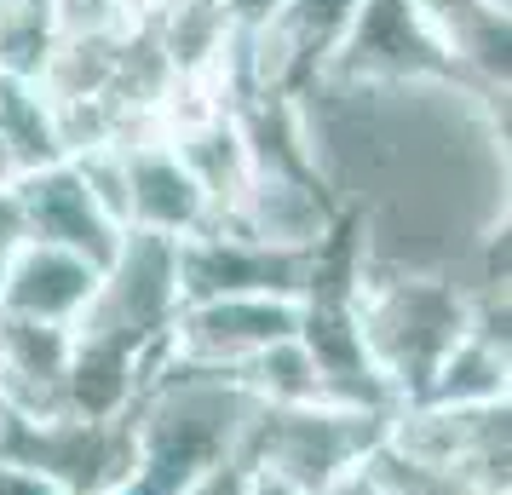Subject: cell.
<instances>
[{
	"mask_svg": "<svg viewBox=\"0 0 512 495\" xmlns=\"http://www.w3.org/2000/svg\"><path fill=\"white\" fill-rule=\"evenodd\" d=\"M259 403L248 386L219 369L173 363L127 415V472L110 495H185L219 461H231Z\"/></svg>",
	"mask_w": 512,
	"mask_h": 495,
	"instance_id": "obj_1",
	"label": "cell"
},
{
	"mask_svg": "<svg viewBox=\"0 0 512 495\" xmlns=\"http://www.w3.org/2000/svg\"><path fill=\"white\" fill-rule=\"evenodd\" d=\"M346 306L357 317L374 380L392 403H415L438 357L472 329V300L449 277H403V271H363L351 265Z\"/></svg>",
	"mask_w": 512,
	"mask_h": 495,
	"instance_id": "obj_2",
	"label": "cell"
},
{
	"mask_svg": "<svg viewBox=\"0 0 512 495\" xmlns=\"http://www.w3.org/2000/svg\"><path fill=\"white\" fill-rule=\"evenodd\" d=\"M386 415L351 409V403H300V409H254V421L236 444V461L265 472L300 495H323L346 472L363 467V455L380 444Z\"/></svg>",
	"mask_w": 512,
	"mask_h": 495,
	"instance_id": "obj_3",
	"label": "cell"
},
{
	"mask_svg": "<svg viewBox=\"0 0 512 495\" xmlns=\"http://www.w3.org/2000/svg\"><path fill=\"white\" fill-rule=\"evenodd\" d=\"M185 306L179 288V242L144 231H121V248L98 271V294L87 317L75 323V340H98L116 352L150 357L167 346V329Z\"/></svg>",
	"mask_w": 512,
	"mask_h": 495,
	"instance_id": "obj_4",
	"label": "cell"
},
{
	"mask_svg": "<svg viewBox=\"0 0 512 495\" xmlns=\"http://www.w3.org/2000/svg\"><path fill=\"white\" fill-rule=\"evenodd\" d=\"M305 300L294 294H213V300H185L173 329H167V357L190 369H219L242 375L259 352L300 334Z\"/></svg>",
	"mask_w": 512,
	"mask_h": 495,
	"instance_id": "obj_5",
	"label": "cell"
},
{
	"mask_svg": "<svg viewBox=\"0 0 512 495\" xmlns=\"http://www.w3.org/2000/svg\"><path fill=\"white\" fill-rule=\"evenodd\" d=\"M121 156V231L167 236V242H190L219 225V208L202 190V179L185 167L167 133H127L116 144Z\"/></svg>",
	"mask_w": 512,
	"mask_h": 495,
	"instance_id": "obj_6",
	"label": "cell"
},
{
	"mask_svg": "<svg viewBox=\"0 0 512 495\" xmlns=\"http://www.w3.org/2000/svg\"><path fill=\"white\" fill-rule=\"evenodd\" d=\"M225 231L248 236L271 254H294L311 260L340 236L346 213L334 208V196L323 190L317 173H282V167H254L242 196L231 202V213L219 219Z\"/></svg>",
	"mask_w": 512,
	"mask_h": 495,
	"instance_id": "obj_7",
	"label": "cell"
},
{
	"mask_svg": "<svg viewBox=\"0 0 512 495\" xmlns=\"http://www.w3.org/2000/svg\"><path fill=\"white\" fill-rule=\"evenodd\" d=\"M311 260L271 254L248 236L213 225V231L179 242V288H185V300H213V294H294V300H305Z\"/></svg>",
	"mask_w": 512,
	"mask_h": 495,
	"instance_id": "obj_8",
	"label": "cell"
},
{
	"mask_svg": "<svg viewBox=\"0 0 512 495\" xmlns=\"http://www.w3.org/2000/svg\"><path fill=\"white\" fill-rule=\"evenodd\" d=\"M12 196L24 208L29 242L70 248V254H81L93 265H110V254L121 248V225L98 208V196L75 173V162H52V167L24 173V179H12Z\"/></svg>",
	"mask_w": 512,
	"mask_h": 495,
	"instance_id": "obj_9",
	"label": "cell"
},
{
	"mask_svg": "<svg viewBox=\"0 0 512 495\" xmlns=\"http://www.w3.org/2000/svg\"><path fill=\"white\" fill-rule=\"evenodd\" d=\"M98 271L104 265L81 260L70 248L52 242H24L12 265L0 271V317L18 323H52V329H75L98 294Z\"/></svg>",
	"mask_w": 512,
	"mask_h": 495,
	"instance_id": "obj_10",
	"label": "cell"
},
{
	"mask_svg": "<svg viewBox=\"0 0 512 495\" xmlns=\"http://www.w3.org/2000/svg\"><path fill=\"white\" fill-rule=\"evenodd\" d=\"M75 363V329L0 317V398L18 421H64V380Z\"/></svg>",
	"mask_w": 512,
	"mask_h": 495,
	"instance_id": "obj_11",
	"label": "cell"
},
{
	"mask_svg": "<svg viewBox=\"0 0 512 495\" xmlns=\"http://www.w3.org/2000/svg\"><path fill=\"white\" fill-rule=\"evenodd\" d=\"M512 392V352L501 334H484L478 323L438 357V369L426 375L415 403H438V409H495Z\"/></svg>",
	"mask_w": 512,
	"mask_h": 495,
	"instance_id": "obj_12",
	"label": "cell"
},
{
	"mask_svg": "<svg viewBox=\"0 0 512 495\" xmlns=\"http://www.w3.org/2000/svg\"><path fill=\"white\" fill-rule=\"evenodd\" d=\"M0 150L12 173L24 179L35 167L64 162V139H58V110H52L41 75H6L0 70Z\"/></svg>",
	"mask_w": 512,
	"mask_h": 495,
	"instance_id": "obj_13",
	"label": "cell"
},
{
	"mask_svg": "<svg viewBox=\"0 0 512 495\" xmlns=\"http://www.w3.org/2000/svg\"><path fill=\"white\" fill-rule=\"evenodd\" d=\"M185 495H254V472L242 467V461H219V467H208L196 484H190Z\"/></svg>",
	"mask_w": 512,
	"mask_h": 495,
	"instance_id": "obj_14",
	"label": "cell"
},
{
	"mask_svg": "<svg viewBox=\"0 0 512 495\" xmlns=\"http://www.w3.org/2000/svg\"><path fill=\"white\" fill-rule=\"evenodd\" d=\"M0 495H70L52 472L24 467V461H0Z\"/></svg>",
	"mask_w": 512,
	"mask_h": 495,
	"instance_id": "obj_15",
	"label": "cell"
},
{
	"mask_svg": "<svg viewBox=\"0 0 512 495\" xmlns=\"http://www.w3.org/2000/svg\"><path fill=\"white\" fill-rule=\"evenodd\" d=\"M288 0H225V12H231V24L236 29H259V24H271Z\"/></svg>",
	"mask_w": 512,
	"mask_h": 495,
	"instance_id": "obj_16",
	"label": "cell"
},
{
	"mask_svg": "<svg viewBox=\"0 0 512 495\" xmlns=\"http://www.w3.org/2000/svg\"><path fill=\"white\" fill-rule=\"evenodd\" d=\"M323 495H380V490H374V484H369V472L357 467V472H346V478H340V484H328Z\"/></svg>",
	"mask_w": 512,
	"mask_h": 495,
	"instance_id": "obj_17",
	"label": "cell"
},
{
	"mask_svg": "<svg viewBox=\"0 0 512 495\" xmlns=\"http://www.w3.org/2000/svg\"><path fill=\"white\" fill-rule=\"evenodd\" d=\"M478 12H489V18H512V0H472Z\"/></svg>",
	"mask_w": 512,
	"mask_h": 495,
	"instance_id": "obj_18",
	"label": "cell"
},
{
	"mask_svg": "<svg viewBox=\"0 0 512 495\" xmlns=\"http://www.w3.org/2000/svg\"><path fill=\"white\" fill-rule=\"evenodd\" d=\"M12 6H41V0H0V12H12Z\"/></svg>",
	"mask_w": 512,
	"mask_h": 495,
	"instance_id": "obj_19",
	"label": "cell"
},
{
	"mask_svg": "<svg viewBox=\"0 0 512 495\" xmlns=\"http://www.w3.org/2000/svg\"><path fill=\"white\" fill-rule=\"evenodd\" d=\"M0 421H6V398H0Z\"/></svg>",
	"mask_w": 512,
	"mask_h": 495,
	"instance_id": "obj_20",
	"label": "cell"
}]
</instances>
